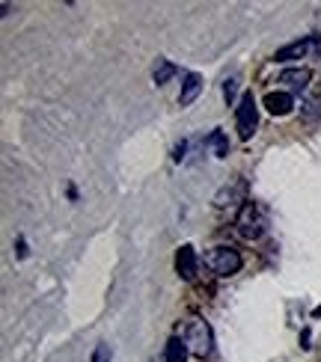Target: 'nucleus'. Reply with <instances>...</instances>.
<instances>
[{
	"instance_id": "nucleus-16",
	"label": "nucleus",
	"mask_w": 321,
	"mask_h": 362,
	"mask_svg": "<svg viewBox=\"0 0 321 362\" xmlns=\"http://www.w3.org/2000/svg\"><path fill=\"white\" fill-rule=\"evenodd\" d=\"M15 252H18V259H27V240L24 238L15 240Z\"/></svg>"
},
{
	"instance_id": "nucleus-2",
	"label": "nucleus",
	"mask_w": 321,
	"mask_h": 362,
	"mask_svg": "<svg viewBox=\"0 0 321 362\" xmlns=\"http://www.w3.org/2000/svg\"><path fill=\"white\" fill-rule=\"evenodd\" d=\"M235 128H238V137L241 140H250L256 128H259V107H256V95L253 93H244L235 104Z\"/></svg>"
},
{
	"instance_id": "nucleus-3",
	"label": "nucleus",
	"mask_w": 321,
	"mask_h": 362,
	"mask_svg": "<svg viewBox=\"0 0 321 362\" xmlns=\"http://www.w3.org/2000/svg\"><path fill=\"white\" fill-rule=\"evenodd\" d=\"M185 344H188V351H191L193 356H200V359H205V356L211 354V327L200 318V315H193V318L188 321Z\"/></svg>"
},
{
	"instance_id": "nucleus-13",
	"label": "nucleus",
	"mask_w": 321,
	"mask_h": 362,
	"mask_svg": "<svg viewBox=\"0 0 321 362\" xmlns=\"http://www.w3.org/2000/svg\"><path fill=\"white\" fill-rule=\"evenodd\" d=\"M214 148V155H218V158H226L229 155V140H226V134L218 128V131H211L208 134V137H205V148Z\"/></svg>"
},
{
	"instance_id": "nucleus-4",
	"label": "nucleus",
	"mask_w": 321,
	"mask_h": 362,
	"mask_svg": "<svg viewBox=\"0 0 321 362\" xmlns=\"http://www.w3.org/2000/svg\"><path fill=\"white\" fill-rule=\"evenodd\" d=\"M235 226H238V232L247 238V240H253V238L262 235V232H265V220H262V211H259V205H256V202H244V205L238 208Z\"/></svg>"
},
{
	"instance_id": "nucleus-7",
	"label": "nucleus",
	"mask_w": 321,
	"mask_h": 362,
	"mask_svg": "<svg viewBox=\"0 0 321 362\" xmlns=\"http://www.w3.org/2000/svg\"><path fill=\"white\" fill-rule=\"evenodd\" d=\"M196 267H200V262H196V250L191 244H181L176 250V274L191 282L196 276Z\"/></svg>"
},
{
	"instance_id": "nucleus-5",
	"label": "nucleus",
	"mask_w": 321,
	"mask_h": 362,
	"mask_svg": "<svg viewBox=\"0 0 321 362\" xmlns=\"http://www.w3.org/2000/svg\"><path fill=\"white\" fill-rule=\"evenodd\" d=\"M247 178H244V175H238V178H232V181H229V185H223L218 193H214V205H218V208H241L244 202H250L247 199Z\"/></svg>"
},
{
	"instance_id": "nucleus-1",
	"label": "nucleus",
	"mask_w": 321,
	"mask_h": 362,
	"mask_svg": "<svg viewBox=\"0 0 321 362\" xmlns=\"http://www.w3.org/2000/svg\"><path fill=\"white\" fill-rule=\"evenodd\" d=\"M205 264H208L211 274H218V276H235L238 270L244 267V259H241V252L235 247L220 244V247H214L205 255Z\"/></svg>"
},
{
	"instance_id": "nucleus-6",
	"label": "nucleus",
	"mask_w": 321,
	"mask_h": 362,
	"mask_svg": "<svg viewBox=\"0 0 321 362\" xmlns=\"http://www.w3.org/2000/svg\"><path fill=\"white\" fill-rule=\"evenodd\" d=\"M315 48H318V39H315V36H310V39H298V42L283 45V48L274 54V59H277V63H295V59H303L307 54H312Z\"/></svg>"
},
{
	"instance_id": "nucleus-15",
	"label": "nucleus",
	"mask_w": 321,
	"mask_h": 362,
	"mask_svg": "<svg viewBox=\"0 0 321 362\" xmlns=\"http://www.w3.org/2000/svg\"><path fill=\"white\" fill-rule=\"evenodd\" d=\"M235 93H238V78H229V81L223 83V98H226V104H235Z\"/></svg>"
},
{
	"instance_id": "nucleus-14",
	"label": "nucleus",
	"mask_w": 321,
	"mask_h": 362,
	"mask_svg": "<svg viewBox=\"0 0 321 362\" xmlns=\"http://www.w3.org/2000/svg\"><path fill=\"white\" fill-rule=\"evenodd\" d=\"M111 359H113V351H111V344L107 341H98L93 356H89V362H111Z\"/></svg>"
},
{
	"instance_id": "nucleus-12",
	"label": "nucleus",
	"mask_w": 321,
	"mask_h": 362,
	"mask_svg": "<svg viewBox=\"0 0 321 362\" xmlns=\"http://www.w3.org/2000/svg\"><path fill=\"white\" fill-rule=\"evenodd\" d=\"M173 74H176V66L170 63V59H158L155 69H152V81H155L158 86H164V83H170Z\"/></svg>"
},
{
	"instance_id": "nucleus-9",
	"label": "nucleus",
	"mask_w": 321,
	"mask_h": 362,
	"mask_svg": "<svg viewBox=\"0 0 321 362\" xmlns=\"http://www.w3.org/2000/svg\"><path fill=\"white\" fill-rule=\"evenodd\" d=\"M203 93V78L196 71H188L185 74V81H181V93H179V104L181 107H191V104L200 98Z\"/></svg>"
},
{
	"instance_id": "nucleus-11",
	"label": "nucleus",
	"mask_w": 321,
	"mask_h": 362,
	"mask_svg": "<svg viewBox=\"0 0 321 362\" xmlns=\"http://www.w3.org/2000/svg\"><path fill=\"white\" fill-rule=\"evenodd\" d=\"M188 344H185V339H179V336H173L170 341L164 344V356H161V362H185L188 359Z\"/></svg>"
},
{
	"instance_id": "nucleus-8",
	"label": "nucleus",
	"mask_w": 321,
	"mask_h": 362,
	"mask_svg": "<svg viewBox=\"0 0 321 362\" xmlns=\"http://www.w3.org/2000/svg\"><path fill=\"white\" fill-rule=\"evenodd\" d=\"M310 69H286L280 78H277V83H283V93H303V89L310 86Z\"/></svg>"
},
{
	"instance_id": "nucleus-18",
	"label": "nucleus",
	"mask_w": 321,
	"mask_h": 362,
	"mask_svg": "<svg viewBox=\"0 0 321 362\" xmlns=\"http://www.w3.org/2000/svg\"><path fill=\"white\" fill-rule=\"evenodd\" d=\"M312 318H321V306H318V309L312 312Z\"/></svg>"
},
{
	"instance_id": "nucleus-17",
	"label": "nucleus",
	"mask_w": 321,
	"mask_h": 362,
	"mask_svg": "<svg viewBox=\"0 0 321 362\" xmlns=\"http://www.w3.org/2000/svg\"><path fill=\"white\" fill-rule=\"evenodd\" d=\"M185 148H188V143H181V146H176V160H181V158H185Z\"/></svg>"
},
{
	"instance_id": "nucleus-10",
	"label": "nucleus",
	"mask_w": 321,
	"mask_h": 362,
	"mask_svg": "<svg viewBox=\"0 0 321 362\" xmlns=\"http://www.w3.org/2000/svg\"><path fill=\"white\" fill-rule=\"evenodd\" d=\"M265 107H268L271 116H286V113H292L295 98L288 93H268L265 95Z\"/></svg>"
}]
</instances>
